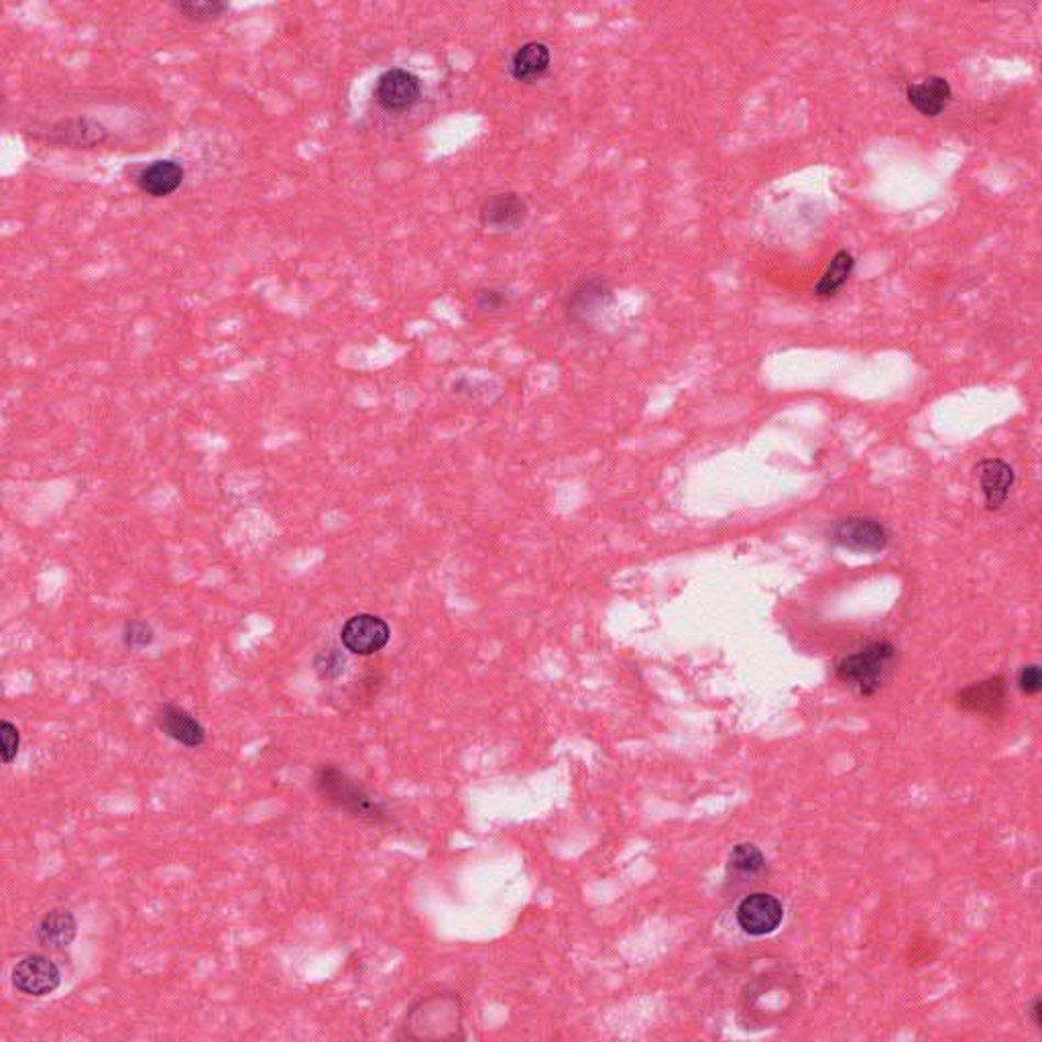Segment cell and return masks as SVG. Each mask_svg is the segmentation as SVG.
Here are the masks:
<instances>
[{
  "label": "cell",
  "instance_id": "21",
  "mask_svg": "<svg viewBox=\"0 0 1042 1042\" xmlns=\"http://www.w3.org/2000/svg\"><path fill=\"white\" fill-rule=\"evenodd\" d=\"M513 302H516L513 294L506 287H499V285L480 287L475 294V308L480 314H501V312L509 310L513 306Z\"/></svg>",
  "mask_w": 1042,
  "mask_h": 1042
},
{
  "label": "cell",
  "instance_id": "1",
  "mask_svg": "<svg viewBox=\"0 0 1042 1042\" xmlns=\"http://www.w3.org/2000/svg\"><path fill=\"white\" fill-rule=\"evenodd\" d=\"M898 664V649L886 639L872 642L846 654L835 664V678L861 699L875 696L884 689Z\"/></svg>",
  "mask_w": 1042,
  "mask_h": 1042
},
{
  "label": "cell",
  "instance_id": "20",
  "mask_svg": "<svg viewBox=\"0 0 1042 1042\" xmlns=\"http://www.w3.org/2000/svg\"><path fill=\"white\" fill-rule=\"evenodd\" d=\"M171 7L182 14L183 19L194 23H212L228 13V4L223 0H180L171 2Z\"/></svg>",
  "mask_w": 1042,
  "mask_h": 1042
},
{
  "label": "cell",
  "instance_id": "15",
  "mask_svg": "<svg viewBox=\"0 0 1042 1042\" xmlns=\"http://www.w3.org/2000/svg\"><path fill=\"white\" fill-rule=\"evenodd\" d=\"M552 66V52L544 42H525L509 57V73L520 84L540 82Z\"/></svg>",
  "mask_w": 1042,
  "mask_h": 1042
},
{
  "label": "cell",
  "instance_id": "8",
  "mask_svg": "<svg viewBox=\"0 0 1042 1042\" xmlns=\"http://www.w3.org/2000/svg\"><path fill=\"white\" fill-rule=\"evenodd\" d=\"M784 920V906L772 894L756 892L739 902L737 922L746 935L766 937L772 935Z\"/></svg>",
  "mask_w": 1042,
  "mask_h": 1042
},
{
  "label": "cell",
  "instance_id": "26",
  "mask_svg": "<svg viewBox=\"0 0 1042 1042\" xmlns=\"http://www.w3.org/2000/svg\"><path fill=\"white\" fill-rule=\"evenodd\" d=\"M1016 684L1022 694L1037 696L1042 691V670L1039 664H1027L1018 670Z\"/></svg>",
  "mask_w": 1042,
  "mask_h": 1042
},
{
  "label": "cell",
  "instance_id": "5",
  "mask_svg": "<svg viewBox=\"0 0 1042 1042\" xmlns=\"http://www.w3.org/2000/svg\"><path fill=\"white\" fill-rule=\"evenodd\" d=\"M373 99L385 113H409L422 102V80L418 73L406 68H389L377 78Z\"/></svg>",
  "mask_w": 1042,
  "mask_h": 1042
},
{
  "label": "cell",
  "instance_id": "18",
  "mask_svg": "<svg viewBox=\"0 0 1042 1042\" xmlns=\"http://www.w3.org/2000/svg\"><path fill=\"white\" fill-rule=\"evenodd\" d=\"M37 941L47 951H64L68 949L78 935V922L70 910L56 908L43 916L37 925Z\"/></svg>",
  "mask_w": 1042,
  "mask_h": 1042
},
{
  "label": "cell",
  "instance_id": "22",
  "mask_svg": "<svg viewBox=\"0 0 1042 1042\" xmlns=\"http://www.w3.org/2000/svg\"><path fill=\"white\" fill-rule=\"evenodd\" d=\"M729 863L733 870L741 875H758L766 868V858L758 847L751 843H739L733 847Z\"/></svg>",
  "mask_w": 1042,
  "mask_h": 1042
},
{
  "label": "cell",
  "instance_id": "17",
  "mask_svg": "<svg viewBox=\"0 0 1042 1042\" xmlns=\"http://www.w3.org/2000/svg\"><path fill=\"white\" fill-rule=\"evenodd\" d=\"M157 725L183 747H200L206 741V729L202 723L178 704H163L157 713Z\"/></svg>",
  "mask_w": 1042,
  "mask_h": 1042
},
{
  "label": "cell",
  "instance_id": "14",
  "mask_svg": "<svg viewBox=\"0 0 1042 1042\" xmlns=\"http://www.w3.org/2000/svg\"><path fill=\"white\" fill-rule=\"evenodd\" d=\"M185 170L175 159H157L143 166L135 175V183L143 194L151 197H168L182 188Z\"/></svg>",
  "mask_w": 1042,
  "mask_h": 1042
},
{
  "label": "cell",
  "instance_id": "23",
  "mask_svg": "<svg viewBox=\"0 0 1042 1042\" xmlns=\"http://www.w3.org/2000/svg\"><path fill=\"white\" fill-rule=\"evenodd\" d=\"M344 666H347V658L337 648L322 649L314 658V670L320 680H337L344 675Z\"/></svg>",
  "mask_w": 1042,
  "mask_h": 1042
},
{
  "label": "cell",
  "instance_id": "27",
  "mask_svg": "<svg viewBox=\"0 0 1042 1042\" xmlns=\"http://www.w3.org/2000/svg\"><path fill=\"white\" fill-rule=\"evenodd\" d=\"M1030 1016H1032V1022H1034V1027H1039V1029H1041V1027H1042V1001L1039 1000V998H1037V1000L1032 1001V1008H1030Z\"/></svg>",
  "mask_w": 1042,
  "mask_h": 1042
},
{
  "label": "cell",
  "instance_id": "7",
  "mask_svg": "<svg viewBox=\"0 0 1042 1042\" xmlns=\"http://www.w3.org/2000/svg\"><path fill=\"white\" fill-rule=\"evenodd\" d=\"M392 639L387 621L373 613H359L342 625L340 644L354 656H373L385 648Z\"/></svg>",
  "mask_w": 1042,
  "mask_h": 1042
},
{
  "label": "cell",
  "instance_id": "6",
  "mask_svg": "<svg viewBox=\"0 0 1042 1042\" xmlns=\"http://www.w3.org/2000/svg\"><path fill=\"white\" fill-rule=\"evenodd\" d=\"M461 1024V1006L454 996H434L423 1000L409 1012L406 1029L420 1030L414 1039H432V1030H437V1039H446L444 1029H458Z\"/></svg>",
  "mask_w": 1042,
  "mask_h": 1042
},
{
  "label": "cell",
  "instance_id": "25",
  "mask_svg": "<svg viewBox=\"0 0 1042 1042\" xmlns=\"http://www.w3.org/2000/svg\"><path fill=\"white\" fill-rule=\"evenodd\" d=\"M0 751H2V761L4 763H13L16 754H19V747H21V733L16 729V725H13L11 721H2L0 723Z\"/></svg>",
  "mask_w": 1042,
  "mask_h": 1042
},
{
  "label": "cell",
  "instance_id": "16",
  "mask_svg": "<svg viewBox=\"0 0 1042 1042\" xmlns=\"http://www.w3.org/2000/svg\"><path fill=\"white\" fill-rule=\"evenodd\" d=\"M951 99H953V88L943 76H929L906 88L908 104L915 109L916 113L927 118H937L939 114H943Z\"/></svg>",
  "mask_w": 1042,
  "mask_h": 1042
},
{
  "label": "cell",
  "instance_id": "9",
  "mask_svg": "<svg viewBox=\"0 0 1042 1042\" xmlns=\"http://www.w3.org/2000/svg\"><path fill=\"white\" fill-rule=\"evenodd\" d=\"M530 218V206L518 192H499L487 197L479 211L483 228L494 233H516Z\"/></svg>",
  "mask_w": 1042,
  "mask_h": 1042
},
{
  "label": "cell",
  "instance_id": "10",
  "mask_svg": "<svg viewBox=\"0 0 1042 1042\" xmlns=\"http://www.w3.org/2000/svg\"><path fill=\"white\" fill-rule=\"evenodd\" d=\"M61 984V972L56 963L45 955H27L13 970V986L31 998L54 994Z\"/></svg>",
  "mask_w": 1042,
  "mask_h": 1042
},
{
  "label": "cell",
  "instance_id": "19",
  "mask_svg": "<svg viewBox=\"0 0 1042 1042\" xmlns=\"http://www.w3.org/2000/svg\"><path fill=\"white\" fill-rule=\"evenodd\" d=\"M853 271H856V257L849 251H839L833 257L831 263L827 265L825 273L815 285V296L820 299H831L837 296L851 280Z\"/></svg>",
  "mask_w": 1042,
  "mask_h": 1042
},
{
  "label": "cell",
  "instance_id": "13",
  "mask_svg": "<svg viewBox=\"0 0 1042 1042\" xmlns=\"http://www.w3.org/2000/svg\"><path fill=\"white\" fill-rule=\"evenodd\" d=\"M109 139V128L90 116H71L56 123L47 133V141L70 149H92Z\"/></svg>",
  "mask_w": 1042,
  "mask_h": 1042
},
{
  "label": "cell",
  "instance_id": "12",
  "mask_svg": "<svg viewBox=\"0 0 1042 1042\" xmlns=\"http://www.w3.org/2000/svg\"><path fill=\"white\" fill-rule=\"evenodd\" d=\"M1008 687L1006 678L992 677L973 682L967 689L958 692L955 704L965 713H977L986 717H998L1006 711Z\"/></svg>",
  "mask_w": 1042,
  "mask_h": 1042
},
{
  "label": "cell",
  "instance_id": "3",
  "mask_svg": "<svg viewBox=\"0 0 1042 1042\" xmlns=\"http://www.w3.org/2000/svg\"><path fill=\"white\" fill-rule=\"evenodd\" d=\"M829 540L837 548L853 554H882L892 542V532L884 521L873 516H847L833 521Z\"/></svg>",
  "mask_w": 1042,
  "mask_h": 1042
},
{
  "label": "cell",
  "instance_id": "4",
  "mask_svg": "<svg viewBox=\"0 0 1042 1042\" xmlns=\"http://www.w3.org/2000/svg\"><path fill=\"white\" fill-rule=\"evenodd\" d=\"M613 302V290L601 275H582L564 296L566 320L585 326L594 322Z\"/></svg>",
  "mask_w": 1042,
  "mask_h": 1042
},
{
  "label": "cell",
  "instance_id": "24",
  "mask_svg": "<svg viewBox=\"0 0 1042 1042\" xmlns=\"http://www.w3.org/2000/svg\"><path fill=\"white\" fill-rule=\"evenodd\" d=\"M156 639V634H154V627L145 621H131L125 627V634H123V642H125V648L133 649V652H141V649L149 648Z\"/></svg>",
  "mask_w": 1042,
  "mask_h": 1042
},
{
  "label": "cell",
  "instance_id": "11",
  "mask_svg": "<svg viewBox=\"0 0 1042 1042\" xmlns=\"http://www.w3.org/2000/svg\"><path fill=\"white\" fill-rule=\"evenodd\" d=\"M975 477L987 511H1000L1015 491V466L1001 458H984L975 466Z\"/></svg>",
  "mask_w": 1042,
  "mask_h": 1042
},
{
  "label": "cell",
  "instance_id": "2",
  "mask_svg": "<svg viewBox=\"0 0 1042 1042\" xmlns=\"http://www.w3.org/2000/svg\"><path fill=\"white\" fill-rule=\"evenodd\" d=\"M316 789L326 801L349 811L354 817L380 823L385 818V806L371 799L365 790L335 766H322L316 772Z\"/></svg>",
  "mask_w": 1042,
  "mask_h": 1042
}]
</instances>
